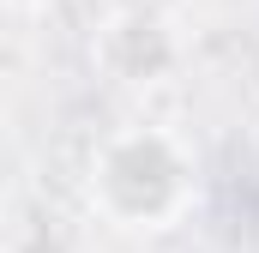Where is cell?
<instances>
[{
  "label": "cell",
  "mask_w": 259,
  "mask_h": 253,
  "mask_svg": "<svg viewBox=\"0 0 259 253\" xmlns=\"http://www.w3.org/2000/svg\"><path fill=\"white\" fill-rule=\"evenodd\" d=\"M84 205L127 235H157L181 223L193 205V163L175 133L163 126H121L97 145L91 175H84Z\"/></svg>",
  "instance_id": "6da1fadb"
},
{
  "label": "cell",
  "mask_w": 259,
  "mask_h": 253,
  "mask_svg": "<svg viewBox=\"0 0 259 253\" xmlns=\"http://www.w3.org/2000/svg\"><path fill=\"white\" fill-rule=\"evenodd\" d=\"M91 61L103 66L115 85H163L175 66H181V43L169 30V18L145 12V6H127L115 12L97 43H91Z\"/></svg>",
  "instance_id": "7a4b0ae2"
},
{
  "label": "cell",
  "mask_w": 259,
  "mask_h": 253,
  "mask_svg": "<svg viewBox=\"0 0 259 253\" xmlns=\"http://www.w3.org/2000/svg\"><path fill=\"white\" fill-rule=\"evenodd\" d=\"M18 6H49V0H18Z\"/></svg>",
  "instance_id": "3957f363"
}]
</instances>
